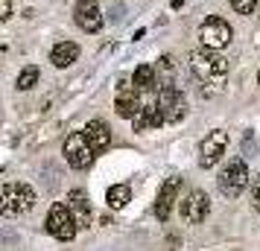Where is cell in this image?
<instances>
[{
	"instance_id": "8fae6325",
	"label": "cell",
	"mask_w": 260,
	"mask_h": 251,
	"mask_svg": "<svg viewBox=\"0 0 260 251\" xmlns=\"http://www.w3.org/2000/svg\"><path fill=\"white\" fill-rule=\"evenodd\" d=\"M178 193H181V178H178V175H173V178H167L164 184H161L158 199H155V216H158V222H167V219H170Z\"/></svg>"
},
{
	"instance_id": "d4e9b609",
	"label": "cell",
	"mask_w": 260,
	"mask_h": 251,
	"mask_svg": "<svg viewBox=\"0 0 260 251\" xmlns=\"http://www.w3.org/2000/svg\"><path fill=\"white\" fill-rule=\"evenodd\" d=\"M170 6H173V9H181V6H184V0H173Z\"/></svg>"
},
{
	"instance_id": "d6986e66",
	"label": "cell",
	"mask_w": 260,
	"mask_h": 251,
	"mask_svg": "<svg viewBox=\"0 0 260 251\" xmlns=\"http://www.w3.org/2000/svg\"><path fill=\"white\" fill-rule=\"evenodd\" d=\"M38 79H41V70H38L36 64H26L24 70L18 73V91H29V88H36Z\"/></svg>"
},
{
	"instance_id": "5bb4252c",
	"label": "cell",
	"mask_w": 260,
	"mask_h": 251,
	"mask_svg": "<svg viewBox=\"0 0 260 251\" xmlns=\"http://www.w3.org/2000/svg\"><path fill=\"white\" fill-rule=\"evenodd\" d=\"M82 132H85V137H88V144H91V149H94L96 155L106 152L108 146H111V129H108L103 120H91Z\"/></svg>"
},
{
	"instance_id": "44dd1931",
	"label": "cell",
	"mask_w": 260,
	"mask_h": 251,
	"mask_svg": "<svg viewBox=\"0 0 260 251\" xmlns=\"http://www.w3.org/2000/svg\"><path fill=\"white\" fill-rule=\"evenodd\" d=\"M251 204H254V210H260V175L251 181Z\"/></svg>"
},
{
	"instance_id": "8992f818",
	"label": "cell",
	"mask_w": 260,
	"mask_h": 251,
	"mask_svg": "<svg viewBox=\"0 0 260 251\" xmlns=\"http://www.w3.org/2000/svg\"><path fill=\"white\" fill-rule=\"evenodd\" d=\"M158 108L164 111L167 123H181L187 117V96L181 88H176L173 82H167L161 91H158Z\"/></svg>"
},
{
	"instance_id": "484cf974",
	"label": "cell",
	"mask_w": 260,
	"mask_h": 251,
	"mask_svg": "<svg viewBox=\"0 0 260 251\" xmlns=\"http://www.w3.org/2000/svg\"><path fill=\"white\" fill-rule=\"evenodd\" d=\"M257 85H260V73H257Z\"/></svg>"
},
{
	"instance_id": "7402d4cb",
	"label": "cell",
	"mask_w": 260,
	"mask_h": 251,
	"mask_svg": "<svg viewBox=\"0 0 260 251\" xmlns=\"http://www.w3.org/2000/svg\"><path fill=\"white\" fill-rule=\"evenodd\" d=\"M12 18V0H0V21Z\"/></svg>"
},
{
	"instance_id": "2e32d148",
	"label": "cell",
	"mask_w": 260,
	"mask_h": 251,
	"mask_svg": "<svg viewBox=\"0 0 260 251\" xmlns=\"http://www.w3.org/2000/svg\"><path fill=\"white\" fill-rule=\"evenodd\" d=\"M76 59H79V47H76L73 41H59L56 47L50 50V61H53V67H71Z\"/></svg>"
},
{
	"instance_id": "5b68a950",
	"label": "cell",
	"mask_w": 260,
	"mask_h": 251,
	"mask_svg": "<svg viewBox=\"0 0 260 251\" xmlns=\"http://www.w3.org/2000/svg\"><path fill=\"white\" fill-rule=\"evenodd\" d=\"M61 152H64V161H68L73 169H88L91 164H94V158H96V152L91 149L85 132H71V134H68Z\"/></svg>"
},
{
	"instance_id": "277c9868",
	"label": "cell",
	"mask_w": 260,
	"mask_h": 251,
	"mask_svg": "<svg viewBox=\"0 0 260 251\" xmlns=\"http://www.w3.org/2000/svg\"><path fill=\"white\" fill-rule=\"evenodd\" d=\"M76 231H79V222H76V216H73L71 204L56 202L47 213V234L56 237L59 242H71V239L76 237Z\"/></svg>"
},
{
	"instance_id": "6da1fadb",
	"label": "cell",
	"mask_w": 260,
	"mask_h": 251,
	"mask_svg": "<svg viewBox=\"0 0 260 251\" xmlns=\"http://www.w3.org/2000/svg\"><path fill=\"white\" fill-rule=\"evenodd\" d=\"M190 70L205 85H213L219 91L225 85V76H228V61H225V56H219V50L199 47L190 53Z\"/></svg>"
},
{
	"instance_id": "4fadbf2b",
	"label": "cell",
	"mask_w": 260,
	"mask_h": 251,
	"mask_svg": "<svg viewBox=\"0 0 260 251\" xmlns=\"http://www.w3.org/2000/svg\"><path fill=\"white\" fill-rule=\"evenodd\" d=\"M164 111L158 108V102H146V105L132 117V129L135 132H146V129H158V126H164Z\"/></svg>"
},
{
	"instance_id": "3957f363",
	"label": "cell",
	"mask_w": 260,
	"mask_h": 251,
	"mask_svg": "<svg viewBox=\"0 0 260 251\" xmlns=\"http://www.w3.org/2000/svg\"><path fill=\"white\" fill-rule=\"evenodd\" d=\"M216 187H219V193H222L225 199H237V196L248 187V167H246V161H243V158H231V161L222 167V172H219Z\"/></svg>"
},
{
	"instance_id": "30bf717a",
	"label": "cell",
	"mask_w": 260,
	"mask_h": 251,
	"mask_svg": "<svg viewBox=\"0 0 260 251\" xmlns=\"http://www.w3.org/2000/svg\"><path fill=\"white\" fill-rule=\"evenodd\" d=\"M73 21L82 32H100L103 29V12L96 0H79L73 6Z\"/></svg>"
},
{
	"instance_id": "52a82bcc",
	"label": "cell",
	"mask_w": 260,
	"mask_h": 251,
	"mask_svg": "<svg viewBox=\"0 0 260 251\" xmlns=\"http://www.w3.org/2000/svg\"><path fill=\"white\" fill-rule=\"evenodd\" d=\"M199 38L205 47L211 50H222L231 44V38H234V32H231V26H228V21H222V18H216V15H211V18H205L199 26Z\"/></svg>"
},
{
	"instance_id": "ba28073f",
	"label": "cell",
	"mask_w": 260,
	"mask_h": 251,
	"mask_svg": "<svg viewBox=\"0 0 260 251\" xmlns=\"http://www.w3.org/2000/svg\"><path fill=\"white\" fill-rule=\"evenodd\" d=\"M225 149H228V132L213 129V132L199 144V167L202 169L216 167V164H219V158L225 155Z\"/></svg>"
},
{
	"instance_id": "7c38bea8",
	"label": "cell",
	"mask_w": 260,
	"mask_h": 251,
	"mask_svg": "<svg viewBox=\"0 0 260 251\" xmlns=\"http://www.w3.org/2000/svg\"><path fill=\"white\" fill-rule=\"evenodd\" d=\"M114 108H117L120 117H126V120H132L143 108L141 96H138V91H135V85L126 82V79H120V85H117V99H114Z\"/></svg>"
},
{
	"instance_id": "9c48e42d",
	"label": "cell",
	"mask_w": 260,
	"mask_h": 251,
	"mask_svg": "<svg viewBox=\"0 0 260 251\" xmlns=\"http://www.w3.org/2000/svg\"><path fill=\"white\" fill-rule=\"evenodd\" d=\"M211 216V199L205 190H190L187 199H181V219L190 225H202Z\"/></svg>"
},
{
	"instance_id": "e0dca14e",
	"label": "cell",
	"mask_w": 260,
	"mask_h": 251,
	"mask_svg": "<svg viewBox=\"0 0 260 251\" xmlns=\"http://www.w3.org/2000/svg\"><path fill=\"white\" fill-rule=\"evenodd\" d=\"M132 199V187L129 184H111L106 193V204L111 207V210H120V207H126Z\"/></svg>"
},
{
	"instance_id": "ac0fdd59",
	"label": "cell",
	"mask_w": 260,
	"mask_h": 251,
	"mask_svg": "<svg viewBox=\"0 0 260 251\" xmlns=\"http://www.w3.org/2000/svg\"><path fill=\"white\" fill-rule=\"evenodd\" d=\"M132 85H135V91L141 94V91H152L155 85V67H149V64H141V67H135V73H132Z\"/></svg>"
},
{
	"instance_id": "ffe728a7",
	"label": "cell",
	"mask_w": 260,
	"mask_h": 251,
	"mask_svg": "<svg viewBox=\"0 0 260 251\" xmlns=\"http://www.w3.org/2000/svg\"><path fill=\"white\" fill-rule=\"evenodd\" d=\"M228 3H231V9L237 15H251L257 9V0H228Z\"/></svg>"
},
{
	"instance_id": "9a60e30c",
	"label": "cell",
	"mask_w": 260,
	"mask_h": 251,
	"mask_svg": "<svg viewBox=\"0 0 260 251\" xmlns=\"http://www.w3.org/2000/svg\"><path fill=\"white\" fill-rule=\"evenodd\" d=\"M68 204H71V210H73V216H76L79 228H91V222H94V210H91V202H88V193L85 190H71Z\"/></svg>"
},
{
	"instance_id": "603a6c76",
	"label": "cell",
	"mask_w": 260,
	"mask_h": 251,
	"mask_svg": "<svg viewBox=\"0 0 260 251\" xmlns=\"http://www.w3.org/2000/svg\"><path fill=\"white\" fill-rule=\"evenodd\" d=\"M158 61H161V64H158L161 70H167V73L173 70V56H161V59H158Z\"/></svg>"
},
{
	"instance_id": "cb8c5ba5",
	"label": "cell",
	"mask_w": 260,
	"mask_h": 251,
	"mask_svg": "<svg viewBox=\"0 0 260 251\" xmlns=\"http://www.w3.org/2000/svg\"><path fill=\"white\" fill-rule=\"evenodd\" d=\"M111 21H123V6H114L111 9Z\"/></svg>"
},
{
	"instance_id": "7a4b0ae2",
	"label": "cell",
	"mask_w": 260,
	"mask_h": 251,
	"mask_svg": "<svg viewBox=\"0 0 260 251\" xmlns=\"http://www.w3.org/2000/svg\"><path fill=\"white\" fill-rule=\"evenodd\" d=\"M36 207V190L24 184V181H9V184H0V216L15 219V216H24Z\"/></svg>"
}]
</instances>
